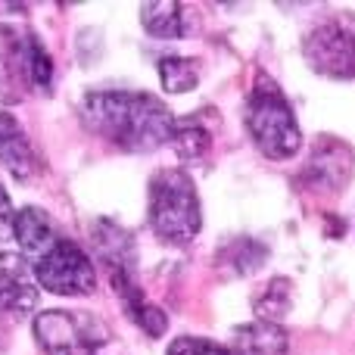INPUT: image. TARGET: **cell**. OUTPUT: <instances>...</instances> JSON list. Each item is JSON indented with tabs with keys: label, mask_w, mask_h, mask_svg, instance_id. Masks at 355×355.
Segmentation results:
<instances>
[{
	"label": "cell",
	"mask_w": 355,
	"mask_h": 355,
	"mask_svg": "<svg viewBox=\"0 0 355 355\" xmlns=\"http://www.w3.org/2000/svg\"><path fill=\"white\" fill-rule=\"evenodd\" d=\"M234 349L240 355H287L290 337L281 324L271 321H250L234 331Z\"/></svg>",
	"instance_id": "10"
},
{
	"label": "cell",
	"mask_w": 355,
	"mask_h": 355,
	"mask_svg": "<svg viewBox=\"0 0 355 355\" xmlns=\"http://www.w3.org/2000/svg\"><path fill=\"white\" fill-rule=\"evenodd\" d=\"M35 281L56 296L97 293V268L91 256L72 240H56L35 265Z\"/></svg>",
	"instance_id": "7"
},
{
	"label": "cell",
	"mask_w": 355,
	"mask_h": 355,
	"mask_svg": "<svg viewBox=\"0 0 355 355\" xmlns=\"http://www.w3.org/2000/svg\"><path fill=\"white\" fill-rule=\"evenodd\" d=\"M12 237L19 240L22 252L28 256L41 259L50 246L56 243V234H53V221L44 209L37 206H25L22 212H16V225H12Z\"/></svg>",
	"instance_id": "11"
},
{
	"label": "cell",
	"mask_w": 355,
	"mask_h": 355,
	"mask_svg": "<svg viewBox=\"0 0 355 355\" xmlns=\"http://www.w3.org/2000/svg\"><path fill=\"white\" fill-rule=\"evenodd\" d=\"M302 56L318 75L355 78V16H331L302 41Z\"/></svg>",
	"instance_id": "6"
},
{
	"label": "cell",
	"mask_w": 355,
	"mask_h": 355,
	"mask_svg": "<svg viewBox=\"0 0 355 355\" xmlns=\"http://www.w3.org/2000/svg\"><path fill=\"white\" fill-rule=\"evenodd\" d=\"M159 81L168 94H187L200 85V62L190 56H166L159 60Z\"/></svg>",
	"instance_id": "15"
},
{
	"label": "cell",
	"mask_w": 355,
	"mask_h": 355,
	"mask_svg": "<svg viewBox=\"0 0 355 355\" xmlns=\"http://www.w3.org/2000/svg\"><path fill=\"white\" fill-rule=\"evenodd\" d=\"M166 355H240L234 346H221L215 340H202V337H178L168 346Z\"/></svg>",
	"instance_id": "17"
},
{
	"label": "cell",
	"mask_w": 355,
	"mask_h": 355,
	"mask_svg": "<svg viewBox=\"0 0 355 355\" xmlns=\"http://www.w3.org/2000/svg\"><path fill=\"white\" fill-rule=\"evenodd\" d=\"M53 60L25 25H0V100L19 103L28 91H50Z\"/></svg>",
	"instance_id": "2"
},
{
	"label": "cell",
	"mask_w": 355,
	"mask_h": 355,
	"mask_svg": "<svg viewBox=\"0 0 355 355\" xmlns=\"http://www.w3.org/2000/svg\"><path fill=\"white\" fill-rule=\"evenodd\" d=\"M265 262V246L259 240H237V243H227L221 250L218 268H225L227 277H240L256 271Z\"/></svg>",
	"instance_id": "14"
},
{
	"label": "cell",
	"mask_w": 355,
	"mask_h": 355,
	"mask_svg": "<svg viewBox=\"0 0 355 355\" xmlns=\"http://www.w3.org/2000/svg\"><path fill=\"white\" fill-rule=\"evenodd\" d=\"M81 119L97 137L131 153H147L172 141L178 119L166 103L144 91H91Z\"/></svg>",
	"instance_id": "1"
},
{
	"label": "cell",
	"mask_w": 355,
	"mask_h": 355,
	"mask_svg": "<svg viewBox=\"0 0 355 355\" xmlns=\"http://www.w3.org/2000/svg\"><path fill=\"white\" fill-rule=\"evenodd\" d=\"M141 25H144V31L153 37H181L184 31H187L184 6L175 3V0L141 3Z\"/></svg>",
	"instance_id": "12"
},
{
	"label": "cell",
	"mask_w": 355,
	"mask_h": 355,
	"mask_svg": "<svg viewBox=\"0 0 355 355\" xmlns=\"http://www.w3.org/2000/svg\"><path fill=\"white\" fill-rule=\"evenodd\" d=\"M290 306H293V284H290L287 277H271V281L262 287V293L256 296L259 321L277 324V321L290 312Z\"/></svg>",
	"instance_id": "13"
},
{
	"label": "cell",
	"mask_w": 355,
	"mask_h": 355,
	"mask_svg": "<svg viewBox=\"0 0 355 355\" xmlns=\"http://www.w3.org/2000/svg\"><path fill=\"white\" fill-rule=\"evenodd\" d=\"M243 125L265 159L281 162L302 150V131L296 125V116L284 100V94L275 87H256L246 97Z\"/></svg>",
	"instance_id": "4"
},
{
	"label": "cell",
	"mask_w": 355,
	"mask_h": 355,
	"mask_svg": "<svg viewBox=\"0 0 355 355\" xmlns=\"http://www.w3.org/2000/svg\"><path fill=\"white\" fill-rule=\"evenodd\" d=\"M209 131L200 128V125H178L175 135H172V147L178 156L184 159H193V156H202L209 150Z\"/></svg>",
	"instance_id": "16"
},
{
	"label": "cell",
	"mask_w": 355,
	"mask_h": 355,
	"mask_svg": "<svg viewBox=\"0 0 355 355\" xmlns=\"http://www.w3.org/2000/svg\"><path fill=\"white\" fill-rule=\"evenodd\" d=\"M0 166L19 181H31L41 168L25 128L6 112H0Z\"/></svg>",
	"instance_id": "9"
},
{
	"label": "cell",
	"mask_w": 355,
	"mask_h": 355,
	"mask_svg": "<svg viewBox=\"0 0 355 355\" xmlns=\"http://www.w3.org/2000/svg\"><path fill=\"white\" fill-rule=\"evenodd\" d=\"M37 281L35 268L19 252L0 250V318L22 321L37 309Z\"/></svg>",
	"instance_id": "8"
},
{
	"label": "cell",
	"mask_w": 355,
	"mask_h": 355,
	"mask_svg": "<svg viewBox=\"0 0 355 355\" xmlns=\"http://www.w3.org/2000/svg\"><path fill=\"white\" fill-rule=\"evenodd\" d=\"M150 227L159 240L184 246L200 234L202 209L196 184L184 168H162L150 181Z\"/></svg>",
	"instance_id": "3"
},
{
	"label": "cell",
	"mask_w": 355,
	"mask_h": 355,
	"mask_svg": "<svg viewBox=\"0 0 355 355\" xmlns=\"http://www.w3.org/2000/svg\"><path fill=\"white\" fill-rule=\"evenodd\" d=\"M12 225H16V212H12L10 196H6L3 187H0V246L12 240Z\"/></svg>",
	"instance_id": "18"
},
{
	"label": "cell",
	"mask_w": 355,
	"mask_h": 355,
	"mask_svg": "<svg viewBox=\"0 0 355 355\" xmlns=\"http://www.w3.org/2000/svg\"><path fill=\"white\" fill-rule=\"evenodd\" d=\"M35 340L44 355H119L116 334L87 312L37 315Z\"/></svg>",
	"instance_id": "5"
}]
</instances>
